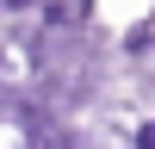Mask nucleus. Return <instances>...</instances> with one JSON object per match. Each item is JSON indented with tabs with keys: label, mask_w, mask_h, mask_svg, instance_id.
Returning <instances> with one entry per match:
<instances>
[{
	"label": "nucleus",
	"mask_w": 155,
	"mask_h": 149,
	"mask_svg": "<svg viewBox=\"0 0 155 149\" xmlns=\"http://www.w3.org/2000/svg\"><path fill=\"white\" fill-rule=\"evenodd\" d=\"M31 6H37V0H0V19H25Z\"/></svg>",
	"instance_id": "3"
},
{
	"label": "nucleus",
	"mask_w": 155,
	"mask_h": 149,
	"mask_svg": "<svg viewBox=\"0 0 155 149\" xmlns=\"http://www.w3.org/2000/svg\"><path fill=\"white\" fill-rule=\"evenodd\" d=\"M112 56H118V68H143L155 56V6L143 19H130L124 31H112Z\"/></svg>",
	"instance_id": "1"
},
{
	"label": "nucleus",
	"mask_w": 155,
	"mask_h": 149,
	"mask_svg": "<svg viewBox=\"0 0 155 149\" xmlns=\"http://www.w3.org/2000/svg\"><path fill=\"white\" fill-rule=\"evenodd\" d=\"M124 143H130V149H155V112H130Z\"/></svg>",
	"instance_id": "2"
},
{
	"label": "nucleus",
	"mask_w": 155,
	"mask_h": 149,
	"mask_svg": "<svg viewBox=\"0 0 155 149\" xmlns=\"http://www.w3.org/2000/svg\"><path fill=\"white\" fill-rule=\"evenodd\" d=\"M149 68H155V56H149Z\"/></svg>",
	"instance_id": "4"
}]
</instances>
